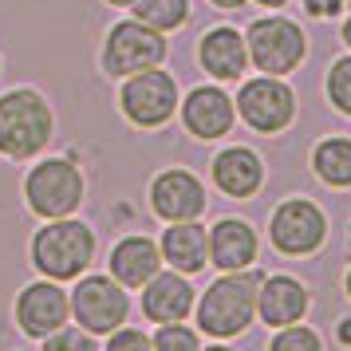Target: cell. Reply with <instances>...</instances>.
<instances>
[{
	"mask_svg": "<svg viewBox=\"0 0 351 351\" xmlns=\"http://www.w3.org/2000/svg\"><path fill=\"white\" fill-rule=\"evenodd\" d=\"M162 56H166V40L158 28H150L143 20H127V24L111 28L107 48H103V64L111 75H138V71L158 67Z\"/></svg>",
	"mask_w": 351,
	"mask_h": 351,
	"instance_id": "4",
	"label": "cell"
},
{
	"mask_svg": "<svg viewBox=\"0 0 351 351\" xmlns=\"http://www.w3.org/2000/svg\"><path fill=\"white\" fill-rule=\"evenodd\" d=\"M182 119L197 138H221L233 127V99L217 87H197L182 103Z\"/></svg>",
	"mask_w": 351,
	"mask_h": 351,
	"instance_id": "13",
	"label": "cell"
},
{
	"mask_svg": "<svg viewBox=\"0 0 351 351\" xmlns=\"http://www.w3.org/2000/svg\"><path fill=\"white\" fill-rule=\"evenodd\" d=\"M348 292H351V276H348Z\"/></svg>",
	"mask_w": 351,
	"mask_h": 351,
	"instance_id": "35",
	"label": "cell"
},
{
	"mask_svg": "<svg viewBox=\"0 0 351 351\" xmlns=\"http://www.w3.org/2000/svg\"><path fill=\"white\" fill-rule=\"evenodd\" d=\"M256 288H261V272H225L217 285H209L197 308V324L202 332L217 335H237L249 328V319L256 312Z\"/></svg>",
	"mask_w": 351,
	"mask_h": 351,
	"instance_id": "1",
	"label": "cell"
},
{
	"mask_svg": "<svg viewBox=\"0 0 351 351\" xmlns=\"http://www.w3.org/2000/svg\"><path fill=\"white\" fill-rule=\"evenodd\" d=\"M154 351H202L197 335L186 328V324H162L158 335H154Z\"/></svg>",
	"mask_w": 351,
	"mask_h": 351,
	"instance_id": "23",
	"label": "cell"
},
{
	"mask_svg": "<svg viewBox=\"0 0 351 351\" xmlns=\"http://www.w3.org/2000/svg\"><path fill=\"white\" fill-rule=\"evenodd\" d=\"M245 60H249V48L233 28H213V32L202 40V67H206L213 80H241L245 75Z\"/></svg>",
	"mask_w": 351,
	"mask_h": 351,
	"instance_id": "16",
	"label": "cell"
},
{
	"mask_svg": "<svg viewBox=\"0 0 351 351\" xmlns=\"http://www.w3.org/2000/svg\"><path fill=\"white\" fill-rule=\"evenodd\" d=\"M24 190H28V206L40 217H67L83 202V178L71 162L51 158V162H40L28 174Z\"/></svg>",
	"mask_w": 351,
	"mask_h": 351,
	"instance_id": "5",
	"label": "cell"
},
{
	"mask_svg": "<svg viewBox=\"0 0 351 351\" xmlns=\"http://www.w3.org/2000/svg\"><path fill=\"white\" fill-rule=\"evenodd\" d=\"M256 4H265V8H280L285 0H256Z\"/></svg>",
	"mask_w": 351,
	"mask_h": 351,
	"instance_id": "31",
	"label": "cell"
},
{
	"mask_svg": "<svg viewBox=\"0 0 351 351\" xmlns=\"http://www.w3.org/2000/svg\"><path fill=\"white\" fill-rule=\"evenodd\" d=\"M150 202L158 209V217L170 221H193L202 209H206V190L202 182L186 170H166L162 178H154L150 186Z\"/></svg>",
	"mask_w": 351,
	"mask_h": 351,
	"instance_id": "11",
	"label": "cell"
},
{
	"mask_svg": "<svg viewBox=\"0 0 351 351\" xmlns=\"http://www.w3.org/2000/svg\"><path fill=\"white\" fill-rule=\"evenodd\" d=\"M44 351H99V348H95V343H91L83 332H67V328H60V332L48 335Z\"/></svg>",
	"mask_w": 351,
	"mask_h": 351,
	"instance_id": "26",
	"label": "cell"
},
{
	"mask_svg": "<svg viewBox=\"0 0 351 351\" xmlns=\"http://www.w3.org/2000/svg\"><path fill=\"white\" fill-rule=\"evenodd\" d=\"M134 12H138L143 24L158 28V32H170V28H178L186 20L190 4L186 0H134Z\"/></svg>",
	"mask_w": 351,
	"mask_h": 351,
	"instance_id": "22",
	"label": "cell"
},
{
	"mask_svg": "<svg viewBox=\"0 0 351 351\" xmlns=\"http://www.w3.org/2000/svg\"><path fill=\"white\" fill-rule=\"evenodd\" d=\"M324 213H319L312 202H285V206L272 213V245L288 256H304L319 249L324 241Z\"/></svg>",
	"mask_w": 351,
	"mask_h": 351,
	"instance_id": "10",
	"label": "cell"
},
{
	"mask_svg": "<svg viewBox=\"0 0 351 351\" xmlns=\"http://www.w3.org/2000/svg\"><path fill=\"white\" fill-rule=\"evenodd\" d=\"M95 256V233L83 221H51L32 241V261L51 280H71L80 276Z\"/></svg>",
	"mask_w": 351,
	"mask_h": 351,
	"instance_id": "2",
	"label": "cell"
},
{
	"mask_svg": "<svg viewBox=\"0 0 351 351\" xmlns=\"http://www.w3.org/2000/svg\"><path fill=\"white\" fill-rule=\"evenodd\" d=\"M209 256L221 272H237L249 269L256 261V233L245 221H217L209 233Z\"/></svg>",
	"mask_w": 351,
	"mask_h": 351,
	"instance_id": "15",
	"label": "cell"
},
{
	"mask_svg": "<svg viewBox=\"0 0 351 351\" xmlns=\"http://www.w3.org/2000/svg\"><path fill=\"white\" fill-rule=\"evenodd\" d=\"M328 95H332V103L339 111L351 114V56L332 64V71H328Z\"/></svg>",
	"mask_w": 351,
	"mask_h": 351,
	"instance_id": "24",
	"label": "cell"
},
{
	"mask_svg": "<svg viewBox=\"0 0 351 351\" xmlns=\"http://www.w3.org/2000/svg\"><path fill=\"white\" fill-rule=\"evenodd\" d=\"M213 4H217V8H241L245 0H213Z\"/></svg>",
	"mask_w": 351,
	"mask_h": 351,
	"instance_id": "29",
	"label": "cell"
},
{
	"mask_svg": "<svg viewBox=\"0 0 351 351\" xmlns=\"http://www.w3.org/2000/svg\"><path fill=\"white\" fill-rule=\"evenodd\" d=\"M107 351H154V348H150V339H146L138 328H127V332H119V328H114Z\"/></svg>",
	"mask_w": 351,
	"mask_h": 351,
	"instance_id": "27",
	"label": "cell"
},
{
	"mask_svg": "<svg viewBox=\"0 0 351 351\" xmlns=\"http://www.w3.org/2000/svg\"><path fill=\"white\" fill-rule=\"evenodd\" d=\"M193 308V288L178 276V272H154L146 280L143 292V312L154 324H174V319H186V312Z\"/></svg>",
	"mask_w": 351,
	"mask_h": 351,
	"instance_id": "14",
	"label": "cell"
},
{
	"mask_svg": "<svg viewBox=\"0 0 351 351\" xmlns=\"http://www.w3.org/2000/svg\"><path fill=\"white\" fill-rule=\"evenodd\" d=\"M51 134V111L36 91H8L0 99V154L32 158Z\"/></svg>",
	"mask_w": 351,
	"mask_h": 351,
	"instance_id": "3",
	"label": "cell"
},
{
	"mask_svg": "<svg viewBox=\"0 0 351 351\" xmlns=\"http://www.w3.org/2000/svg\"><path fill=\"white\" fill-rule=\"evenodd\" d=\"M312 166L316 174L328 182V186H351V143L348 138H328V143L316 146L312 154Z\"/></svg>",
	"mask_w": 351,
	"mask_h": 351,
	"instance_id": "21",
	"label": "cell"
},
{
	"mask_svg": "<svg viewBox=\"0 0 351 351\" xmlns=\"http://www.w3.org/2000/svg\"><path fill=\"white\" fill-rule=\"evenodd\" d=\"M304 8H308L312 16H335V12L343 8V0H304Z\"/></svg>",
	"mask_w": 351,
	"mask_h": 351,
	"instance_id": "28",
	"label": "cell"
},
{
	"mask_svg": "<svg viewBox=\"0 0 351 351\" xmlns=\"http://www.w3.org/2000/svg\"><path fill=\"white\" fill-rule=\"evenodd\" d=\"M71 312L80 319L87 332H114L119 324H127V312H130V300L123 285L111 280V276H87L80 280L75 296H71Z\"/></svg>",
	"mask_w": 351,
	"mask_h": 351,
	"instance_id": "7",
	"label": "cell"
},
{
	"mask_svg": "<svg viewBox=\"0 0 351 351\" xmlns=\"http://www.w3.org/2000/svg\"><path fill=\"white\" fill-rule=\"evenodd\" d=\"M162 253L178 272H202L209 261V237L197 221H178L162 237Z\"/></svg>",
	"mask_w": 351,
	"mask_h": 351,
	"instance_id": "19",
	"label": "cell"
},
{
	"mask_svg": "<svg viewBox=\"0 0 351 351\" xmlns=\"http://www.w3.org/2000/svg\"><path fill=\"white\" fill-rule=\"evenodd\" d=\"M114 8H134V0H111Z\"/></svg>",
	"mask_w": 351,
	"mask_h": 351,
	"instance_id": "32",
	"label": "cell"
},
{
	"mask_svg": "<svg viewBox=\"0 0 351 351\" xmlns=\"http://www.w3.org/2000/svg\"><path fill=\"white\" fill-rule=\"evenodd\" d=\"M343 40H348V48H351V16H348V24H343Z\"/></svg>",
	"mask_w": 351,
	"mask_h": 351,
	"instance_id": "33",
	"label": "cell"
},
{
	"mask_svg": "<svg viewBox=\"0 0 351 351\" xmlns=\"http://www.w3.org/2000/svg\"><path fill=\"white\" fill-rule=\"evenodd\" d=\"M16 319L28 335H51L67 324V296L56 285H28L16 300Z\"/></svg>",
	"mask_w": 351,
	"mask_h": 351,
	"instance_id": "12",
	"label": "cell"
},
{
	"mask_svg": "<svg viewBox=\"0 0 351 351\" xmlns=\"http://www.w3.org/2000/svg\"><path fill=\"white\" fill-rule=\"evenodd\" d=\"M249 56H253V64L261 71L285 75L304 60V32L292 20H280V16L256 20L249 28Z\"/></svg>",
	"mask_w": 351,
	"mask_h": 351,
	"instance_id": "6",
	"label": "cell"
},
{
	"mask_svg": "<svg viewBox=\"0 0 351 351\" xmlns=\"http://www.w3.org/2000/svg\"><path fill=\"white\" fill-rule=\"evenodd\" d=\"M209 351H229V348H209Z\"/></svg>",
	"mask_w": 351,
	"mask_h": 351,
	"instance_id": "34",
	"label": "cell"
},
{
	"mask_svg": "<svg viewBox=\"0 0 351 351\" xmlns=\"http://www.w3.org/2000/svg\"><path fill=\"white\" fill-rule=\"evenodd\" d=\"M111 272L123 288H143L158 272V245L150 237H127L114 245Z\"/></svg>",
	"mask_w": 351,
	"mask_h": 351,
	"instance_id": "17",
	"label": "cell"
},
{
	"mask_svg": "<svg viewBox=\"0 0 351 351\" xmlns=\"http://www.w3.org/2000/svg\"><path fill=\"white\" fill-rule=\"evenodd\" d=\"M237 111L253 130L272 134V130H285L288 123H292L296 99H292V91H288L280 80H253V83L241 87Z\"/></svg>",
	"mask_w": 351,
	"mask_h": 351,
	"instance_id": "9",
	"label": "cell"
},
{
	"mask_svg": "<svg viewBox=\"0 0 351 351\" xmlns=\"http://www.w3.org/2000/svg\"><path fill=\"white\" fill-rule=\"evenodd\" d=\"M261 178H265L261 158H256L253 150H245V146H233V150H225V154L213 158V182L229 197H249V193H256Z\"/></svg>",
	"mask_w": 351,
	"mask_h": 351,
	"instance_id": "18",
	"label": "cell"
},
{
	"mask_svg": "<svg viewBox=\"0 0 351 351\" xmlns=\"http://www.w3.org/2000/svg\"><path fill=\"white\" fill-rule=\"evenodd\" d=\"M339 339H343V343H351V319L343 324V328H339Z\"/></svg>",
	"mask_w": 351,
	"mask_h": 351,
	"instance_id": "30",
	"label": "cell"
},
{
	"mask_svg": "<svg viewBox=\"0 0 351 351\" xmlns=\"http://www.w3.org/2000/svg\"><path fill=\"white\" fill-rule=\"evenodd\" d=\"M178 107V87L166 71H138L130 75L127 87H123V111H127L130 123L138 127H158L166 123Z\"/></svg>",
	"mask_w": 351,
	"mask_h": 351,
	"instance_id": "8",
	"label": "cell"
},
{
	"mask_svg": "<svg viewBox=\"0 0 351 351\" xmlns=\"http://www.w3.org/2000/svg\"><path fill=\"white\" fill-rule=\"evenodd\" d=\"M304 308H308V296H304V288L296 280H288V276L265 280V288H261V319L265 324L288 328V324H296L304 316Z\"/></svg>",
	"mask_w": 351,
	"mask_h": 351,
	"instance_id": "20",
	"label": "cell"
},
{
	"mask_svg": "<svg viewBox=\"0 0 351 351\" xmlns=\"http://www.w3.org/2000/svg\"><path fill=\"white\" fill-rule=\"evenodd\" d=\"M269 351H319V335L312 328H280V335L272 339Z\"/></svg>",
	"mask_w": 351,
	"mask_h": 351,
	"instance_id": "25",
	"label": "cell"
}]
</instances>
